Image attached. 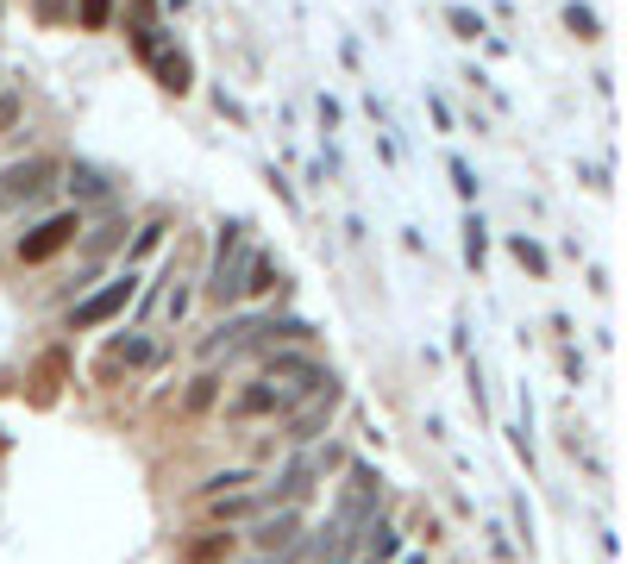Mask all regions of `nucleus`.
I'll return each instance as SVG.
<instances>
[{"label": "nucleus", "mask_w": 627, "mask_h": 564, "mask_svg": "<svg viewBox=\"0 0 627 564\" xmlns=\"http://www.w3.org/2000/svg\"><path fill=\"white\" fill-rule=\"evenodd\" d=\"M245 270H251V239H245V220H226L220 226V257H214V276H207V295L232 308L245 301Z\"/></svg>", "instance_id": "1"}, {"label": "nucleus", "mask_w": 627, "mask_h": 564, "mask_svg": "<svg viewBox=\"0 0 627 564\" xmlns=\"http://www.w3.org/2000/svg\"><path fill=\"white\" fill-rule=\"evenodd\" d=\"M57 188V163L51 157H26L0 170V207H38Z\"/></svg>", "instance_id": "2"}, {"label": "nucleus", "mask_w": 627, "mask_h": 564, "mask_svg": "<svg viewBox=\"0 0 627 564\" xmlns=\"http://www.w3.org/2000/svg\"><path fill=\"white\" fill-rule=\"evenodd\" d=\"M132 295H138V276H132V270H120V276L107 282V289H95L88 301H76V308H69V333H88V326H107V320L120 314Z\"/></svg>", "instance_id": "3"}, {"label": "nucleus", "mask_w": 627, "mask_h": 564, "mask_svg": "<svg viewBox=\"0 0 627 564\" xmlns=\"http://www.w3.org/2000/svg\"><path fill=\"white\" fill-rule=\"evenodd\" d=\"M82 239V214H51V220H38L26 239H19V264H51L57 251H69Z\"/></svg>", "instance_id": "4"}, {"label": "nucleus", "mask_w": 627, "mask_h": 564, "mask_svg": "<svg viewBox=\"0 0 627 564\" xmlns=\"http://www.w3.org/2000/svg\"><path fill=\"white\" fill-rule=\"evenodd\" d=\"M251 546H258L264 558H289V552H301V508H258Z\"/></svg>", "instance_id": "5"}, {"label": "nucleus", "mask_w": 627, "mask_h": 564, "mask_svg": "<svg viewBox=\"0 0 627 564\" xmlns=\"http://www.w3.org/2000/svg\"><path fill=\"white\" fill-rule=\"evenodd\" d=\"M333 408H339V383L327 376V383H320L308 402H301L295 414H289V427H283V439L289 445H314L320 433H327V420H333Z\"/></svg>", "instance_id": "6"}, {"label": "nucleus", "mask_w": 627, "mask_h": 564, "mask_svg": "<svg viewBox=\"0 0 627 564\" xmlns=\"http://www.w3.org/2000/svg\"><path fill=\"white\" fill-rule=\"evenodd\" d=\"M314 470H320V458H314V452H295V458L283 464V477H276V483L264 489V496H258V508H295V502L314 489Z\"/></svg>", "instance_id": "7"}, {"label": "nucleus", "mask_w": 627, "mask_h": 564, "mask_svg": "<svg viewBox=\"0 0 627 564\" xmlns=\"http://www.w3.org/2000/svg\"><path fill=\"white\" fill-rule=\"evenodd\" d=\"M126 232H132L126 220H107V226H95V232H82V270H76V289H88V282L101 276V264L126 245Z\"/></svg>", "instance_id": "8"}, {"label": "nucleus", "mask_w": 627, "mask_h": 564, "mask_svg": "<svg viewBox=\"0 0 627 564\" xmlns=\"http://www.w3.org/2000/svg\"><path fill=\"white\" fill-rule=\"evenodd\" d=\"M245 339H258V320H251V314H245V320H220L214 333L201 339V358H220V351H239Z\"/></svg>", "instance_id": "9"}, {"label": "nucleus", "mask_w": 627, "mask_h": 564, "mask_svg": "<svg viewBox=\"0 0 627 564\" xmlns=\"http://www.w3.org/2000/svg\"><path fill=\"white\" fill-rule=\"evenodd\" d=\"M69 188H76V201H113V176L95 163H69Z\"/></svg>", "instance_id": "10"}, {"label": "nucleus", "mask_w": 627, "mask_h": 564, "mask_svg": "<svg viewBox=\"0 0 627 564\" xmlns=\"http://www.w3.org/2000/svg\"><path fill=\"white\" fill-rule=\"evenodd\" d=\"M283 408H289V395L276 389V383H258V389H245L239 402H232V414H239V420H251V414H283Z\"/></svg>", "instance_id": "11"}, {"label": "nucleus", "mask_w": 627, "mask_h": 564, "mask_svg": "<svg viewBox=\"0 0 627 564\" xmlns=\"http://www.w3.org/2000/svg\"><path fill=\"white\" fill-rule=\"evenodd\" d=\"M151 63H157V82H164L170 94H189V76H195V69H189V57H182V51H157Z\"/></svg>", "instance_id": "12"}, {"label": "nucleus", "mask_w": 627, "mask_h": 564, "mask_svg": "<svg viewBox=\"0 0 627 564\" xmlns=\"http://www.w3.org/2000/svg\"><path fill=\"white\" fill-rule=\"evenodd\" d=\"M364 533H370V564H389V558L402 552V539H396V527H389V521H370Z\"/></svg>", "instance_id": "13"}, {"label": "nucleus", "mask_w": 627, "mask_h": 564, "mask_svg": "<svg viewBox=\"0 0 627 564\" xmlns=\"http://www.w3.org/2000/svg\"><path fill=\"white\" fill-rule=\"evenodd\" d=\"M226 552H232V533H207V539H195L182 558H189V564H220Z\"/></svg>", "instance_id": "14"}, {"label": "nucleus", "mask_w": 627, "mask_h": 564, "mask_svg": "<svg viewBox=\"0 0 627 564\" xmlns=\"http://www.w3.org/2000/svg\"><path fill=\"white\" fill-rule=\"evenodd\" d=\"M214 395H220V376L207 370V376H195V383H189V395H182V408H189V414H207V408H214Z\"/></svg>", "instance_id": "15"}, {"label": "nucleus", "mask_w": 627, "mask_h": 564, "mask_svg": "<svg viewBox=\"0 0 627 564\" xmlns=\"http://www.w3.org/2000/svg\"><path fill=\"white\" fill-rule=\"evenodd\" d=\"M113 364H151V339H113L107 370H113Z\"/></svg>", "instance_id": "16"}, {"label": "nucleus", "mask_w": 627, "mask_h": 564, "mask_svg": "<svg viewBox=\"0 0 627 564\" xmlns=\"http://www.w3.org/2000/svg\"><path fill=\"white\" fill-rule=\"evenodd\" d=\"M245 514H258V496H214V521H245Z\"/></svg>", "instance_id": "17"}, {"label": "nucleus", "mask_w": 627, "mask_h": 564, "mask_svg": "<svg viewBox=\"0 0 627 564\" xmlns=\"http://www.w3.org/2000/svg\"><path fill=\"white\" fill-rule=\"evenodd\" d=\"M76 19H82V32H107L113 0H76Z\"/></svg>", "instance_id": "18"}, {"label": "nucleus", "mask_w": 627, "mask_h": 564, "mask_svg": "<svg viewBox=\"0 0 627 564\" xmlns=\"http://www.w3.org/2000/svg\"><path fill=\"white\" fill-rule=\"evenodd\" d=\"M164 232H170V226H164V220H151V226H138V239H132V245H126V257H151V251H157V245H164Z\"/></svg>", "instance_id": "19"}, {"label": "nucleus", "mask_w": 627, "mask_h": 564, "mask_svg": "<svg viewBox=\"0 0 627 564\" xmlns=\"http://www.w3.org/2000/svg\"><path fill=\"white\" fill-rule=\"evenodd\" d=\"M565 26H571L577 38H602V26H596V13H590V7H577V0H571V7H565Z\"/></svg>", "instance_id": "20"}, {"label": "nucleus", "mask_w": 627, "mask_h": 564, "mask_svg": "<svg viewBox=\"0 0 627 564\" xmlns=\"http://www.w3.org/2000/svg\"><path fill=\"white\" fill-rule=\"evenodd\" d=\"M446 19H452V32H458V38H483V13H471V7H452Z\"/></svg>", "instance_id": "21"}, {"label": "nucleus", "mask_w": 627, "mask_h": 564, "mask_svg": "<svg viewBox=\"0 0 627 564\" xmlns=\"http://www.w3.org/2000/svg\"><path fill=\"white\" fill-rule=\"evenodd\" d=\"M515 257H521V264H527V270H546V251H540V245H533V239H527V232H521V239H515Z\"/></svg>", "instance_id": "22"}, {"label": "nucleus", "mask_w": 627, "mask_h": 564, "mask_svg": "<svg viewBox=\"0 0 627 564\" xmlns=\"http://www.w3.org/2000/svg\"><path fill=\"white\" fill-rule=\"evenodd\" d=\"M452 182H458V195H477V182H471V163L452 157Z\"/></svg>", "instance_id": "23"}, {"label": "nucleus", "mask_w": 627, "mask_h": 564, "mask_svg": "<svg viewBox=\"0 0 627 564\" xmlns=\"http://www.w3.org/2000/svg\"><path fill=\"white\" fill-rule=\"evenodd\" d=\"M19 120V101H13V94H0V132H7Z\"/></svg>", "instance_id": "24"}, {"label": "nucleus", "mask_w": 627, "mask_h": 564, "mask_svg": "<svg viewBox=\"0 0 627 564\" xmlns=\"http://www.w3.org/2000/svg\"><path fill=\"white\" fill-rule=\"evenodd\" d=\"M69 13V0H38V19H63Z\"/></svg>", "instance_id": "25"}, {"label": "nucleus", "mask_w": 627, "mask_h": 564, "mask_svg": "<svg viewBox=\"0 0 627 564\" xmlns=\"http://www.w3.org/2000/svg\"><path fill=\"white\" fill-rule=\"evenodd\" d=\"M289 558H295V552H289ZM289 558H258V564H289Z\"/></svg>", "instance_id": "26"}]
</instances>
